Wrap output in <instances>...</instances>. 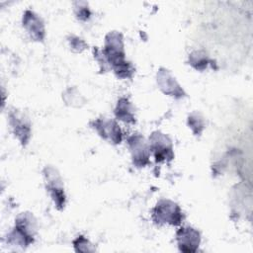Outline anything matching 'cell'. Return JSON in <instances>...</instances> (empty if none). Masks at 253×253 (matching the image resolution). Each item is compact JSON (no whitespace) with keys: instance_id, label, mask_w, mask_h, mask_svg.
Returning a JSON list of instances; mask_svg holds the SVG:
<instances>
[{"instance_id":"6da1fadb","label":"cell","mask_w":253,"mask_h":253,"mask_svg":"<svg viewBox=\"0 0 253 253\" xmlns=\"http://www.w3.org/2000/svg\"><path fill=\"white\" fill-rule=\"evenodd\" d=\"M37 220L31 212H22L15 220V226L7 235V242L11 245L27 247L34 242L37 233Z\"/></svg>"},{"instance_id":"7a4b0ae2","label":"cell","mask_w":253,"mask_h":253,"mask_svg":"<svg viewBox=\"0 0 253 253\" xmlns=\"http://www.w3.org/2000/svg\"><path fill=\"white\" fill-rule=\"evenodd\" d=\"M102 54L112 69L127 61L126 60L124 38L121 33L113 31L107 34Z\"/></svg>"},{"instance_id":"3957f363","label":"cell","mask_w":253,"mask_h":253,"mask_svg":"<svg viewBox=\"0 0 253 253\" xmlns=\"http://www.w3.org/2000/svg\"><path fill=\"white\" fill-rule=\"evenodd\" d=\"M152 217L156 223L179 225L183 220V213L180 207L171 200H160L153 209Z\"/></svg>"},{"instance_id":"277c9868","label":"cell","mask_w":253,"mask_h":253,"mask_svg":"<svg viewBox=\"0 0 253 253\" xmlns=\"http://www.w3.org/2000/svg\"><path fill=\"white\" fill-rule=\"evenodd\" d=\"M42 174L44 177L45 188L48 191V193L55 205V208L58 211L63 210L64 206H65L66 197H65L63 182H62L60 174L52 166L44 167Z\"/></svg>"},{"instance_id":"5b68a950","label":"cell","mask_w":253,"mask_h":253,"mask_svg":"<svg viewBox=\"0 0 253 253\" xmlns=\"http://www.w3.org/2000/svg\"><path fill=\"white\" fill-rule=\"evenodd\" d=\"M148 145L156 162H168L174 158L172 140L165 133L158 130L153 131L149 136Z\"/></svg>"},{"instance_id":"8992f818","label":"cell","mask_w":253,"mask_h":253,"mask_svg":"<svg viewBox=\"0 0 253 253\" xmlns=\"http://www.w3.org/2000/svg\"><path fill=\"white\" fill-rule=\"evenodd\" d=\"M9 124L12 131L22 146H26L31 138L32 127L30 120L20 111L12 110L9 112Z\"/></svg>"},{"instance_id":"52a82bcc","label":"cell","mask_w":253,"mask_h":253,"mask_svg":"<svg viewBox=\"0 0 253 253\" xmlns=\"http://www.w3.org/2000/svg\"><path fill=\"white\" fill-rule=\"evenodd\" d=\"M127 143L133 165L138 168L146 166L149 163L150 149L144 137L139 133H134L127 138Z\"/></svg>"},{"instance_id":"ba28073f","label":"cell","mask_w":253,"mask_h":253,"mask_svg":"<svg viewBox=\"0 0 253 253\" xmlns=\"http://www.w3.org/2000/svg\"><path fill=\"white\" fill-rule=\"evenodd\" d=\"M91 126L102 138L114 144H119L122 142V139H123L122 130L119 125L114 120L100 118L93 121L91 123Z\"/></svg>"},{"instance_id":"9c48e42d","label":"cell","mask_w":253,"mask_h":253,"mask_svg":"<svg viewBox=\"0 0 253 253\" xmlns=\"http://www.w3.org/2000/svg\"><path fill=\"white\" fill-rule=\"evenodd\" d=\"M156 81L159 89L165 95L174 97L176 99H180L186 96V92L168 69L160 67L157 71Z\"/></svg>"},{"instance_id":"30bf717a","label":"cell","mask_w":253,"mask_h":253,"mask_svg":"<svg viewBox=\"0 0 253 253\" xmlns=\"http://www.w3.org/2000/svg\"><path fill=\"white\" fill-rule=\"evenodd\" d=\"M176 239L179 250L186 253L196 252L201 243L200 232L191 226L179 228L176 232Z\"/></svg>"},{"instance_id":"8fae6325","label":"cell","mask_w":253,"mask_h":253,"mask_svg":"<svg viewBox=\"0 0 253 253\" xmlns=\"http://www.w3.org/2000/svg\"><path fill=\"white\" fill-rule=\"evenodd\" d=\"M23 27L35 42H42L45 37V28L42 19L34 11L26 10L23 15Z\"/></svg>"},{"instance_id":"7c38bea8","label":"cell","mask_w":253,"mask_h":253,"mask_svg":"<svg viewBox=\"0 0 253 253\" xmlns=\"http://www.w3.org/2000/svg\"><path fill=\"white\" fill-rule=\"evenodd\" d=\"M115 116L117 119L123 121L126 124H134L135 123V116H134V109L132 104L128 101L127 98H121L119 99L117 106L115 108Z\"/></svg>"},{"instance_id":"4fadbf2b","label":"cell","mask_w":253,"mask_h":253,"mask_svg":"<svg viewBox=\"0 0 253 253\" xmlns=\"http://www.w3.org/2000/svg\"><path fill=\"white\" fill-rule=\"evenodd\" d=\"M212 60L210 59L208 54L203 50H195L189 55V64L196 70L204 71Z\"/></svg>"},{"instance_id":"5bb4252c","label":"cell","mask_w":253,"mask_h":253,"mask_svg":"<svg viewBox=\"0 0 253 253\" xmlns=\"http://www.w3.org/2000/svg\"><path fill=\"white\" fill-rule=\"evenodd\" d=\"M63 100L67 106L74 108L82 107L86 102L85 98L75 87H69L65 90V92L63 93Z\"/></svg>"},{"instance_id":"9a60e30c","label":"cell","mask_w":253,"mask_h":253,"mask_svg":"<svg viewBox=\"0 0 253 253\" xmlns=\"http://www.w3.org/2000/svg\"><path fill=\"white\" fill-rule=\"evenodd\" d=\"M187 124L195 135H201L206 127L205 118L199 112L191 113L188 117Z\"/></svg>"},{"instance_id":"2e32d148","label":"cell","mask_w":253,"mask_h":253,"mask_svg":"<svg viewBox=\"0 0 253 253\" xmlns=\"http://www.w3.org/2000/svg\"><path fill=\"white\" fill-rule=\"evenodd\" d=\"M74 12L80 21H87L91 16V11L86 2H74Z\"/></svg>"},{"instance_id":"e0dca14e","label":"cell","mask_w":253,"mask_h":253,"mask_svg":"<svg viewBox=\"0 0 253 253\" xmlns=\"http://www.w3.org/2000/svg\"><path fill=\"white\" fill-rule=\"evenodd\" d=\"M73 246L75 251L77 252H93L95 251V248L92 246V244L89 242L88 239H86L84 236H78L73 241Z\"/></svg>"},{"instance_id":"ac0fdd59","label":"cell","mask_w":253,"mask_h":253,"mask_svg":"<svg viewBox=\"0 0 253 253\" xmlns=\"http://www.w3.org/2000/svg\"><path fill=\"white\" fill-rule=\"evenodd\" d=\"M68 42H69V46H70L71 50L74 52H82L88 46L87 43L84 42V40H82L81 38L74 36V35L69 36Z\"/></svg>"}]
</instances>
